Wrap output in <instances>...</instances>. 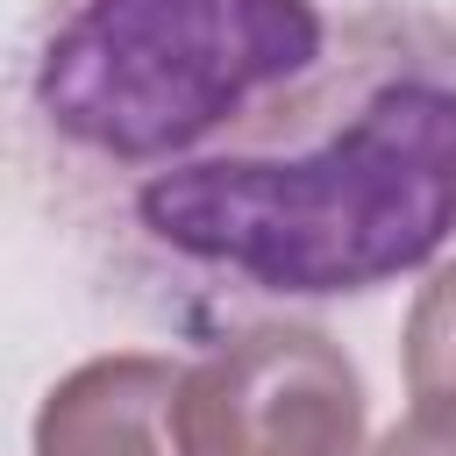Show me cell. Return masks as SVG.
I'll return each instance as SVG.
<instances>
[{"instance_id":"1","label":"cell","mask_w":456,"mask_h":456,"mask_svg":"<svg viewBox=\"0 0 456 456\" xmlns=\"http://www.w3.org/2000/svg\"><path fill=\"white\" fill-rule=\"evenodd\" d=\"M128 221L178 271L249 299L399 285L456 235V43L406 21L335 100L150 171Z\"/></svg>"},{"instance_id":"2","label":"cell","mask_w":456,"mask_h":456,"mask_svg":"<svg viewBox=\"0 0 456 456\" xmlns=\"http://www.w3.org/2000/svg\"><path fill=\"white\" fill-rule=\"evenodd\" d=\"M328 64L314 0H57L28 57L43 135L107 171H171Z\"/></svg>"},{"instance_id":"3","label":"cell","mask_w":456,"mask_h":456,"mask_svg":"<svg viewBox=\"0 0 456 456\" xmlns=\"http://www.w3.org/2000/svg\"><path fill=\"white\" fill-rule=\"evenodd\" d=\"M370 392L349 349L306 321H256L178 378V456H363Z\"/></svg>"},{"instance_id":"4","label":"cell","mask_w":456,"mask_h":456,"mask_svg":"<svg viewBox=\"0 0 456 456\" xmlns=\"http://www.w3.org/2000/svg\"><path fill=\"white\" fill-rule=\"evenodd\" d=\"M178 378L185 370L150 349L78 363L43 392L36 456H178V435H171Z\"/></svg>"},{"instance_id":"5","label":"cell","mask_w":456,"mask_h":456,"mask_svg":"<svg viewBox=\"0 0 456 456\" xmlns=\"http://www.w3.org/2000/svg\"><path fill=\"white\" fill-rule=\"evenodd\" d=\"M406 392L413 399H456V256L413 292L406 314Z\"/></svg>"},{"instance_id":"6","label":"cell","mask_w":456,"mask_h":456,"mask_svg":"<svg viewBox=\"0 0 456 456\" xmlns=\"http://www.w3.org/2000/svg\"><path fill=\"white\" fill-rule=\"evenodd\" d=\"M370 456H456V399H413Z\"/></svg>"}]
</instances>
